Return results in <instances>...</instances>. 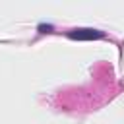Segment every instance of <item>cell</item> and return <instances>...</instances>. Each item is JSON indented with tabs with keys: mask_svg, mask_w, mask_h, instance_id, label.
Instances as JSON below:
<instances>
[{
	"mask_svg": "<svg viewBox=\"0 0 124 124\" xmlns=\"http://www.w3.org/2000/svg\"><path fill=\"white\" fill-rule=\"evenodd\" d=\"M79 35H83V33H70V37H79ZM85 37H101V33H97V29H89V33H85Z\"/></svg>",
	"mask_w": 124,
	"mask_h": 124,
	"instance_id": "6da1fadb",
	"label": "cell"
}]
</instances>
